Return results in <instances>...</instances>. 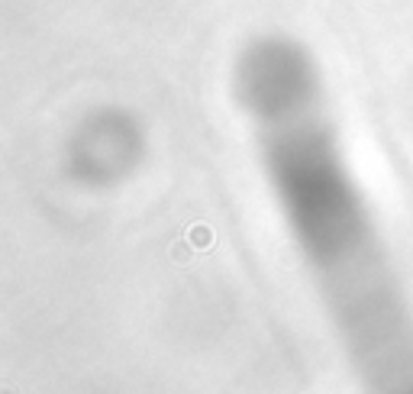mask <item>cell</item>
<instances>
[{
    "instance_id": "6da1fadb",
    "label": "cell",
    "mask_w": 413,
    "mask_h": 394,
    "mask_svg": "<svg viewBox=\"0 0 413 394\" xmlns=\"http://www.w3.org/2000/svg\"><path fill=\"white\" fill-rule=\"evenodd\" d=\"M236 78L268 178L352 359L371 381L413 385V320L343 169L310 58L262 39L239 58Z\"/></svg>"
}]
</instances>
